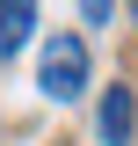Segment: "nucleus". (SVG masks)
<instances>
[{
  "label": "nucleus",
  "mask_w": 138,
  "mask_h": 146,
  "mask_svg": "<svg viewBox=\"0 0 138 146\" xmlns=\"http://www.w3.org/2000/svg\"><path fill=\"white\" fill-rule=\"evenodd\" d=\"M36 88L51 95V102H80V95H87V36L58 29L51 44H44V58H36Z\"/></svg>",
  "instance_id": "nucleus-1"
},
{
  "label": "nucleus",
  "mask_w": 138,
  "mask_h": 146,
  "mask_svg": "<svg viewBox=\"0 0 138 146\" xmlns=\"http://www.w3.org/2000/svg\"><path fill=\"white\" fill-rule=\"evenodd\" d=\"M131 131H138L131 88H102V102H95V139H102V146H131Z\"/></svg>",
  "instance_id": "nucleus-2"
},
{
  "label": "nucleus",
  "mask_w": 138,
  "mask_h": 146,
  "mask_svg": "<svg viewBox=\"0 0 138 146\" xmlns=\"http://www.w3.org/2000/svg\"><path fill=\"white\" fill-rule=\"evenodd\" d=\"M36 29V0H0V58H15Z\"/></svg>",
  "instance_id": "nucleus-3"
},
{
  "label": "nucleus",
  "mask_w": 138,
  "mask_h": 146,
  "mask_svg": "<svg viewBox=\"0 0 138 146\" xmlns=\"http://www.w3.org/2000/svg\"><path fill=\"white\" fill-rule=\"evenodd\" d=\"M109 7H116V0H80V15H87V29H102V22H109Z\"/></svg>",
  "instance_id": "nucleus-4"
},
{
  "label": "nucleus",
  "mask_w": 138,
  "mask_h": 146,
  "mask_svg": "<svg viewBox=\"0 0 138 146\" xmlns=\"http://www.w3.org/2000/svg\"><path fill=\"white\" fill-rule=\"evenodd\" d=\"M131 7H138V0H131Z\"/></svg>",
  "instance_id": "nucleus-5"
}]
</instances>
